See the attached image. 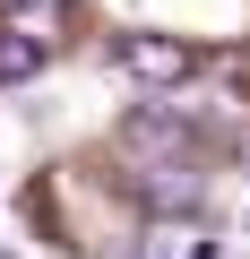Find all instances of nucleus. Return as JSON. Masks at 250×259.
<instances>
[{"instance_id":"f257e3e1","label":"nucleus","mask_w":250,"mask_h":259,"mask_svg":"<svg viewBox=\"0 0 250 259\" xmlns=\"http://www.w3.org/2000/svg\"><path fill=\"white\" fill-rule=\"evenodd\" d=\"M121 69L147 78V87H190L198 78V52L173 44V35H121Z\"/></svg>"},{"instance_id":"f03ea898","label":"nucleus","mask_w":250,"mask_h":259,"mask_svg":"<svg viewBox=\"0 0 250 259\" xmlns=\"http://www.w3.org/2000/svg\"><path fill=\"white\" fill-rule=\"evenodd\" d=\"M43 69V35H0V87H18Z\"/></svg>"},{"instance_id":"7ed1b4c3","label":"nucleus","mask_w":250,"mask_h":259,"mask_svg":"<svg viewBox=\"0 0 250 259\" xmlns=\"http://www.w3.org/2000/svg\"><path fill=\"white\" fill-rule=\"evenodd\" d=\"M0 9H9V18H26V26H43V44H52V26H61V9H69V0H0Z\"/></svg>"}]
</instances>
